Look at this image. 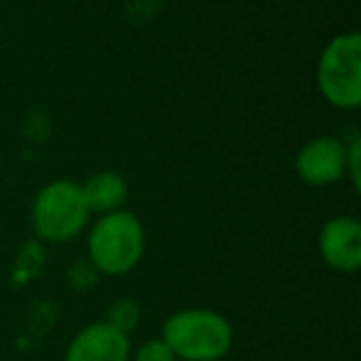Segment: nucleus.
Segmentation results:
<instances>
[{"mask_svg":"<svg viewBox=\"0 0 361 361\" xmlns=\"http://www.w3.org/2000/svg\"><path fill=\"white\" fill-rule=\"evenodd\" d=\"M161 339L176 359L221 361L233 346V326L213 310H180L164 322Z\"/></svg>","mask_w":361,"mask_h":361,"instance_id":"obj_1","label":"nucleus"},{"mask_svg":"<svg viewBox=\"0 0 361 361\" xmlns=\"http://www.w3.org/2000/svg\"><path fill=\"white\" fill-rule=\"evenodd\" d=\"M144 226L129 211L104 213L90 231V260L99 275H124L144 255Z\"/></svg>","mask_w":361,"mask_h":361,"instance_id":"obj_2","label":"nucleus"},{"mask_svg":"<svg viewBox=\"0 0 361 361\" xmlns=\"http://www.w3.org/2000/svg\"><path fill=\"white\" fill-rule=\"evenodd\" d=\"M319 92L336 109H359L361 104V35L341 32L326 42L317 65Z\"/></svg>","mask_w":361,"mask_h":361,"instance_id":"obj_3","label":"nucleus"},{"mask_svg":"<svg viewBox=\"0 0 361 361\" xmlns=\"http://www.w3.org/2000/svg\"><path fill=\"white\" fill-rule=\"evenodd\" d=\"M90 223V208L75 180H52L37 193L32 203V228L40 240L67 243L77 238Z\"/></svg>","mask_w":361,"mask_h":361,"instance_id":"obj_4","label":"nucleus"},{"mask_svg":"<svg viewBox=\"0 0 361 361\" xmlns=\"http://www.w3.org/2000/svg\"><path fill=\"white\" fill-rule=\"evenodd\" d=\"M295 171L307 186H331L346 176V144L336 136H314L297 151Z\"/></svg>","mask_w":361,"mask_h":361,"instance_id":"obj_5","label":"nucleus"},{"mask_svg":"<svg viewBox=\"0 0 361 361\" xmlns=\"http://www.w3.org/2000/svg\"><path fill=\"white\" fill-rule=\"evenodd\" d=\"M322 260L339 272L361 267V226L351 216H336L324 223L319 233Z\"/></svg>","mask_w":361,"mask_h":361,"instance_id":"obj_6","label":"nucleus"},{"mask_svg":"<svg viewBox=\"0 0 361 361\" xmlns=\"http://www.w3.org/2000/svg\"><path fill=\"white\" fill-rule=\"evenodd\" d=\"M131 341L106 322L85 326L67 346L65 361H129Z\"/></svg>","mask_w":361,"mask_h":361,"instance_id":"obj_7","label":"nucleus"},{"mask_svg":"<svg viewBox=\"0 0 361 361\" xmlns=\"http://www.w3.org/2000/svg\"><path fill=\"white\" fill-rule=\"evenodd\" d=\"M126 193H129V186H126L124 176L116 171H99V173L90 176L82 186V196H85L90 213H99V216L121 211Z\"/></svg>","mask_w":361,"mask_h":361,"instance_id":"obj_8","label":"nucleus"},{"mask_svg":"<svg viewBox=\"0 0 361 361\" xmlns=\"http://www.w3.org/2000/svg\"><path fill=\"white\" fill-rule=\"evenodd\" d=\"M139 305L134 300H119L109 307V314H106V324H111L114 329H119L121 334L129 336L131 331L139 324Z\"/></svg>","mask_w":361,"mask_h":361,"instance_id":"obj_9","label":"nucleus"},{"mask_svg":"<svg viewBox=\"0 0 361 361\" xmlns=\"http://www.w3.org/2000/svg\"><path fill=\"white\" fill-rule=\"evenodd\" d=\"M97 277H99V270H97L94 265H92L90 257H82V260H77L75 265L70 267V272H67V280H70V285L75 287V290H90V287H94Z\"/></svg>","mask_w":361,"mask_h":361,"instance_id":"obj_10","label":"nucleus"},{"mask_svg":"<svg viewBox=\"0 0 361 361\" xmlns=\"http://www.w3.org/2000/svg\"><path fill=\"white\" fill-rule=\"evenodd\" d=\"M129 359H134V361H178L164 339H149L146 344H141L139 349L134 351V356H129Z\"/></svg>","mask_w":361,"mask_h":361,"instance_id":"obj_11","label":"nucleus"},{"mask_svg":"<svg viewBox=\"0 0 361 361\" xmlns=\"http://www.w3.org/2000/svg\"><path fill=\"white\" fill-rule=\"evenodd\" d=\"M359 161H361V136H354V139L346 144V176L351 178L356 191H359V186H361Z\"/></svg>","mask_w":361,"mask_h":361,"instance_id":"obj_12","label":"nucleus"}]
</instances>
